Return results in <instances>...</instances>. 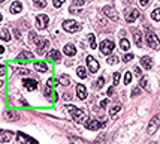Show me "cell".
<instances>
[{"label":"cell","mask_w":160,"mask_h":144,"mask_svg":"<svg viewBox=\"0 0 160 144\" xmlns=\"http://www.w3.org/2000/svg\"><path fill=\"white\" fill-rule=\"evenodd\" d=\"M33 66L38 72H47V71H48V65L43 63V62H34Z\"/></svg>","instance_id":"obj_21"},{"label":"cell","mask_w":160,"mask_h":144,"mask_svg":"<svg viewBox=\"0 0 160 144\" xmlns=\"http://www.w3.org/2000/svg\"><path fill=\"white\" fill-rule=\"evenodd\" d=\"M109 104V99H103V101L100 102V108H103V107H106Z\"/></svg>","instance_id":"obj_49"},{"label":"cell","mask_w":160,"mask_h":144,"mask_svg":"<svg viewBox=\"0 0 160 144\" xmlns=\"http://www.w3.org/2000/svg\"><path fill=\"white\" fill-rule=\"evenodd\" d=\"M30 41H33V42H39V38L36 36V33H33V32H30Z\"/></svg>","instance_id":"obj_37"},{"label":"cell","mask_w":160,"mask_h":144,"mask_svg":"<svg viewBox=\"0 0 160 144\" xmlns=\"http://www.w3.org/2000/svg\"><path fill=\"white\" fill-rule=\"evenodd\" d=\"M60 57H61V54L57 50H51L47 54V60H50V62H57V60H60Z\"/></svg>","instance_id":"obj_18"},{"label":"cell","mask_w":160,"mask_h":144,"mask_svg":"<svg viewBox=\"0 0 160 144\" xmlns=\"http://www.w3.org/2000/svg\"><path fill=\"white\" fill-rule=\"evenodd\" d=\"M33 3H34V6H36V8H41V9L47 6V2H45V0H34Z\"/></svg>","instance_id":"obj_30"},{"label":"cell","mask_w":160,"mask_h":144,"mask_svg":"<svg viewBox=\"0 0 160 144\" xmlns=\"http://www.w3.org/2000/svg\"><path fill=\"white\" fill-rule=\"evenodd\" d=\"M23 84L27 90H36L38 89V81L36 80H32V78H24L23 80Z\"/></svg>","instance_id":"obj_14"},{"label":"cell","mask_w":160,"mask_h":144,"mask_svg":"<svg viewBox=\"0 0 160 144\" xmlns=\"http://www.w3.org/2000/svg\"><path fill=\"white\" fill-rule=\"evenodd\" d=\"M17 141H18V144H38L34 140H32L30 137H27L23 132H18L17 134Z\"/></svg>","instance_id":"obj_11"},{"label":"cell","mask_w":160,"mask_h":144,"mask_svg":"<svg viewBox=\"0 0 160 144\" xmlns=\"http://www.w3.org/2000/svg\"><path fill=\"white\" fill-rule=\"evenodd\" d=\"M124 3H127V5H129V3H132V0H124Z\"/></svg>","instance_id":"obj_54"},{"label":"cell","mask_w":160,"mask_h":144,"mask_svg":"<svg viewBox=\"0 0 160 144\" xmlns=\"http://www.w3.org/2000/svg\"><path fill=\"white\" fill-rule=\"evenodd\" d=\"M147 44L153 50H160V39L153 32H150V30L147 32Z\"/></svg>","instance_id":"obj_2"},{"label":"cell","mask_w":160,"mask_h":144,"mask_svg":"<svg viewBox=\"0 0 160 144\" xmlns=\"http://www.w3.org/2000/svg\"><path fill=\"white\" fill-rule=\"evenodd\" d=\"M0 39H2V41H6V42L11 41V33H9V30L6 27H2V29H0Z\"/></svg>","instance_id":"obj_22"},{"label":"cell","mask_w":160,"mask_h":144,"mask_svg":"<svg viewBox=\"0 0 160 144\" xmlns=\"http://www.w3.org/2000/svg\"><path fill=\"white\" fill-rule=\"evenodd\" d=\"M120 110H121V105H118V104H117V105H114V107L109 110V116H115Z\"/></svg>","instance_id":"obj_29"},{"label":"cell","mask_w":160,"mask_h":144,"mask_svg":"<svg viewBox=\"0 0 160 144\" xmlns=\"http://www.w3.org/2000/svg\"><path fill=\"white\" fill-rule=\"evenodd\" d=\"M135 75L136 77H142V72H141V68H139V66H136L135 68Z\"/></svg>","instance_id":"obj_46"},{"label":"cell","mask_w":160,"mask_h":144,"mask_svg":"<svg viewBox=\"0 0 160 144\" xmlns=\"http://www.w3.org/2000/svg\"><path fill=\"white\" fill-rule=\"evenodd\" d=\"M87 65H88V71L93 72V74L99 71V63L93 56H87Z\"/></svg>","instance_id":"obj_9"},{"label":"cell","mask_w":160,"mask_h":144,"mask_svg":"<svg viewBox=\"0 0 160 144\" xmlns=\"http://www.w3.org/2000/svg\"><path fill=\"white\" fill-rule=\"evenodd\" d=\"M66 110L72 114V119L75 120L76 123H82L84 120H87V113L84 110H81V108H76L73 105H66L64 107Z\"/></svg>","instance_id":"obj_1"},{"label":"cell","mask_w":160,"mask_h":144,"mask_svg":"<svg viewBox=\"0 0 160 144\" xmlns=\"http://www.w3.org/2000/svg\"><path fill=\"white\" fill-rule=\"evenodd\" d=\"M70 12H72V14H79V12H82V11H81V9H76L75 6H70Z\"/></svg>","instance_id":"obj_45"},{"label":"cell","mask_w":160,"mask_h":144,"mask_svg":"<svg viewBox=\"0 0 160 144\" xmlns=\"http://www.w3.org/2000/svg\"><path fill=\"white\" fill-rule=\"evenodd\" d=\"M105 126V122H99V120H88L85 122V128L90 129V131H99V128Z\"/></svg>","instance_id":"obj_10"},{"label":"cell","mask_w":160,"mask_h":144,"mask_svg":"<svg viewBox=\"0 0 160 144\" xmlns=\"http://www.w3.org/2000/svg\"><path fill=\"white\" fill-rule=\"evenodd\" d=\"M88 42H90V47L91 48H96L97 45H96V36L94 35H88Z\"/></svg>","instance_id":"obj_31"},{"label":"cell","mask_w":160,"mask_h":144,"mask_svg":"<svg viewBox=\"0 0 160 144\" xmlns=\"http://www.w3.org/2000/svg\"><path fill=\"white\" fill-rule=\"evenodd\" d=\"M150 144H157V143H150Z\"/></svg>","instance_id":"obj_57"},{"label":"cell","mask_w":160,"mask_h":144,"mask_svg":"<svg viewBox=\"0 0 160 144\" xmlns=\"http://www.w3.org/2000/svg\"><path fill=\"white\" fill-rule=\"evenodd\" d=\"M102 12H103V15L105 17H108L111 18L112 21H118V14H117V11H115V8L114 6H105V8L102 9Z\"/></svg>","instance_id":"obj_7"},{"label":"cell","mask_w":160,"mask_h":144,"mask_svg":"<svg viewBox=\"0 0 160 144\" xmlns=\"http://www.w3.org/2000/svg\"><path fill=\"white\" fill-rule=\"evenodd\" d=\"M139 15H141V12L135 8H129L126 12H124V18H126L127 23H133L135 20L139 18Z\"/></svg>","instance_id":"obj_6"},{"label":"cell","mask_w":160,"mask_h":144,"mask_svg":"<svg viewBox=\"0 0 160 144\" xmlns=\"http://www.w3.org/2000/svg\"><path fill=\"white\" fill-rule=\"evenodd\" d=\"M52 3H54V6H56V8H60V6L64 3V0H54Z\"/></svg>","instance_id":"obj_41"},{"label":"cell","mask_w":160,"mask_h":144,"mask_svg":"<svg viewBox=\"0 0 160 144\" xmlns=\"http://www.w3.org/2000/svg\"><path fill=\"white\" fill-rule=\"evenodd\" d=\"M0 132H2V131H0Z\"/></svg>","instance_id":"obj_58"},{"label":"cell","mask_w":160,"mask_h":144,"mask_svg":"<svg viewBox=\"0 0 160 144\" xmlns=\"http://www.w3.org/2000/svg\"><path fill=\"white\" fill-rule=\"evenodd\" d=\"M3 53H5V47H2V45H0V54H3Z\"/></svg>","instance_id":"obj_53"},{"label":"cell","mask_w":160,"mask_h":144,"mask_svg":"<svg viewBox=\"0 0 160 144\" xmlns=\"http://www.w3.org/2000/svg\"><path fill=\"white\" fill-rule=\"evenodd\" d=\"M103 83H105V78H103V77H100V78L94 83V87H99V89H100V87H103Z\"/></svg>","instance_id":"obj_34"},{"label":"cell","mask_w":160,"mask_h":144,"mask_svg":"<svg viewBox=\"0 0 160 144\" xmlns=\"http://www.w3.org/2000/svg\"><path fill=\"white\" fill-rule=\"evenodd\" d=\"M23 11V5L20 3V2H14L12 5H11V12L12 14H20Z\"/></svg>","instance_id":"obj_23"},{"label":"cell","mask_w":160,"mask_h":144,"mask_svg":"<svg viewBox=\"0 0 160 144\" xmlns=\"http://www.w3.org/2000/svg\"><path fill=\"white\" fill-rule=\"evenodd\" d=\"M118 57L117 56H109V57H108V63H109V65H117L118 63Z\"/></svg>","instance_id":"obj_33"},{"label":"cell","mask_w":160,"mask_h":144,"mask_svg":"<svg viewBox=\"0 0 160 144\" xmlns=\"http://www.w3.org/2000/svg\"><path fill=\"white\" fill-rule=\"evenodd\" d=\"M63 29L69 32V33H75L78 30H81V24L75 21V20H66L64 23H63Z\"/></svg>","instance_id":"obj_3"},{"label":"cell","mask_w":160,"mask_h":144,"mask_svg":"<svg viewBox=\"0 0 160 144\" xmlns=\"http://www.w3.org/2000/svg\"><path fill=\"white\" fill-rule=\"evenodd\" d=\"M43 93H45V96H48V98H51V95H52V92H51V89L47 86L45 89H43Z\"/></svg>","instance_id":"obj_39"},{"label":"cell","mask_w":160,"mask_h":144,"mask_svg":"<svg viewBox=\"0 0 160 144\" xmlns=\"http://www.w3.org/2000/svg\"><path fill=\"white\" fill-rule=\"evenodd\" d=\"M5 72H6V66H5V65H0V77L5 75Z\"/></svg>","instance_id":"obj_47"},{"label":"cell","mask_w":160,"mask_h":144,"mask_svg":"<svg viewBox=\"0 0 160 144\" xmlns=\"http://www.w3.org/2000/svg\"><path fill=\"white\" fill-rule=\"evenodd\" d=\"M76 74L79 78H87V69L82 68V66H79V68L76 69Z\"/></svg>","instance_id":"obj_27"},{"label":"cell","mask_w":160,"mask_h":144,"mask_svg":"<svg viewBox=\"0 0 160 144\" xmlns=\"http://www.w3.org/2000/svg\"><path fill=\"white\" fill-rule=\"evenodd\" d=\"M139 3H141L142 8H147V6L150 5V0H139Z\"/></svg>","instance_id":"obj_43"},{"label":"cell","mask_w":160,"mask_h":144,"mask_svg":"<svg viewBox=\"0 0 160 144\" xmlns=\"http://www.w3.org/2000/svg\"><path fill=\"white\" fill-rule=\"evenodd\" d=\"M18 74H21V75H25V74H29V71H27V69H18Z\"/></svg>","instance_id":"obj_50"},{"label":"cell","mask_w":160,"mask_h":144,"mask_svg":"<svg viewBox=\"0 0 160 144\" xmlns=\"http://www.w3.org/2000/svg\"><path fill=\"white\" fill-rule=\"evenodd\" d=\"M85 3V0H73V5L72 6H82Z\"/></svg>","instance_id":"obj_40"},{"label":"cell","mask_w":160,"mask_h":144,"mask_svg":"<svg viewBox=\"0 0 160 144\" xmlns=\"http://www.w3.org/2000/svg\"><path fill=\"white\" fill-rule=\"evenodd\" d=\"M120 48H121L123 51H129V48H130V44H129V41L123 38V39L120 41Z\"/></svg>","instance_id":"obj_26"},{"label":"cell","mask_w":160,"mask_h":144,"mask_svg":"<svg viewBox=\"0 0 160 144\" xmlns=\"http://www.w3.org/2000/svg\"><path fill=\"white\" fill-rule=\"evenodd\" d=\"M139 84H141L142 89H148V78L147 77H141V83Z\"/></svg>","instance_id":"obj_32"},{"label":"cell","mask_w":160,"mask_h":144,"mask_svg":"<svg viewBox=\"0 0 160 144\" xmlns=\"http://www.w3.org/2000/svg\"><path fill=\"white\" fill-rule=\"evenodd\" d=\"M118 81H120V72H114V86H117Z\"/></svg>","instance_id":"obj_38"},{"label":"cell","mask_w":160,"mask_h":144,"mask_svg":"<svg viewBox=\"0 0 160 144\" xmlns=\"http://www.w3.org/2000/svg\"><path fill=\"white\" fill-rule=\"evenodd\" d=\"M59 83H60V86L69 87V86H70V78H69L68 75H61V77L59 78Z\"/></svg>","instance_id":"obj_24"},{"label":"cell","mask_w":160,"mask_h":144,"mask_svg":"<svg viewBox=\"0 0 160 144\" xmlns=\"http://www.w3.org/2000/svg\"><path fill=\"white\" fill-rule=\"evenodd\" d=\"M151 18L154 20V21H160V8L154 9L151 12Z\"/></svg>","instance_id":"obj_28"},{"label":"cell","mask_w":160,"mask_h":144,"mask_svg":"<svg viewBox=\"0 0 160 144\" xmlns=\"http://www.w3.org/2000/svg\"><path fill=\"white\" fill-rule=\"evenodd\" d=\"M70 98H72V96H70L69 93H64V95H63V99H66V101H69Z\"/></svg>","instance_id":"obj_51"},{"label":"cell","mask_w":160,"mask_h":144,"mask_svg":"<svg viewBox=\"0 0 160 144\" xmlns=\"http://www.w3.org/2000/svg\"><path fill=\"white\" fill-rule=\"evenodd\" d=\"M76 96H78L81 101H84L85 98H87V89H85L84 84H78L76 86Z\"/></svg>","instance_id":"obj_15"},{"label":"cell","mask_w":160,"mask_h":144,"mask_svg":"<svg viewBox=\"0 0 160 144\" xmlns=\"http://www.w3.org/2000/svg\"><path fill=\"white\" fill-rule=\"evenodd\" d=\"M30 60H33V54H32L30 51H21V53L17 56V62H20V63L30 62Z\"/></svg>","instance_id":"obj_12"},{"label":"cell","mask_w":160,"mask_h":144,"mask_svg":"<svg viewBox=\"0 0 160 144\" xmlns=\"http://www.w3.org/2000/svg\"><path fill=\"white\" fill-rule=\"evenodd\" d=\"M63 53L69 56V57H72V56H75L76 54V48L73 44H68V45H64V48H63Z\"/></svg>","instance_id":"obj_16"},{"label":"cell","mask_w":160,"mask_h":144,"mask_svg":"<svg viewBox=\"0 0 160 144\" xmlns=\"http://www.w3.org/2000/svg\"><path fill=\"white\" fill-rule=\"evenodd\" d=\"M139 93H141V89H139V87H135V89L132 90V96H138Z\"/></svg>","instance_id":"obj_44"},{"label":"cell","mask_w":160,"mask_h":144,"mask_svg":"<svg viewBox=\"0 0 160 144\" xmlns=\"http://www.w3.org/2000/svg\"><path fill=\"white\" fill-rule=\"evenodd\" d=\"M99 48H100V51L103 53V54H111L112 51H114V48H115V44L112 42L111 39H105V41H102L100 45H99Z\"/></svg>","instance_id":"obj_5"},{"label":"cell","mask_w":160,"mask_h":144,"mask_svg":"<svg viewBox=\"0 0 160 144\" xmlns=\"http://www.w3.org/2000/svg\"><path fill=\"white\" fill-rule=\"evenodd\" d=\"M132 81V74L130 72H126V75H124V84H129Z\"/></svg>","instance_id":"obj_35"},{"label":"cell","mask_w":160,"mask_h":144,"mask_svg":"<svg viewBox=\"0 0 160 144\" xmlns=\"http://www.w3.org/2000/svg\"><path fill=\"white\" fill-rule=\"evenodd\" d=\"M12 137H14V134H12L11 131L2 132V134H0V143H9V141L12 140Z\"/></svg>","instance_id":"obj_19"},{"label":"cell","mask_w":160,"mask_h":144,"mask_svg":"<svg viewBox=\"0 0 160 144\" xmlns=\"http://www.w3.org/2000/svg\"><path fill=\"white\" fill-rule=\"evenodd\" d=\"M105 138H106V134H102L100 137H97L96 143H97V144H103V141H105Z\"/></svg>","instance_id":"obj_36"},{"label":"cell","mask_w":160,"mask_h":144,"mask_svg":"<svg viewBox=\"0 0 160 144\" xmlns=\"http://www.w3.org/2000/svg\"><path fill=\"white\" fill-rule=\"evenodd\" d=\"M14 36H15V38H18V39H20V38H21V32H20L18 29H14Z\"/></svg>","instance_id":"obj_48"},{"label":"cell","mask_w":160,"mask_h":144,"mask_svg":"<svg viewBox=\"0 0 160 144\" xmlns=\"http://www.w3.org/2000/svg\"><path fill=\"white\" fill-rule=\"evenodd\" d=\"M5 117L8 120H17L18 117H20V114L15 113V111H6V113H5Z\"/></svg>","instance_id":"obj_25"},{"label":"cell","mask_w":160,"mask_h":144,"mask_svg":"<svg viewBox=\"0 0 160 144\" xmlns=\"http://www.w3.org/2000/svg\"><path fill=\"white\" fill-rule=\"evenodd\" d=\"M48 21H50V18L47 17V15H38L36 18V27L39 29V30H43V29H47V26H48Z\"/></svg>","instance_id":"obj_8"},{"label":"cell","mask_w":160,"mask_h":144,"mask_svg":"<svg viewBox=\"0 0 160 144\" xmlns=\"http://www.w3.org/2000/svg\"><path fill=\"white\" fill-rule=\"evenodd\" d=\"M48 48H50V42H48L47 39H39V42H38V48H36V53H38V54H43Z\"/></svg>","instance_id":"obj_13"},{"label":"cell","mask_w":160,"mask_h":144,"mask_svg":"<svg viewBox=\"0 0 160 144\" xmlns=\"http://www.w3.org/2000/svg\"><path fill=\"white\" fill-rule=\"evenodd\" d=\"M133 39H135V44H136V47H142L144 45V42H142V33L138 30V29H135L133 30Z\"/></svg>","instance_id":"obj_17"},{"label":"cell","mask_w":160,"mask_h":144,"mask_svg":"<svg viewBox=\"0 0 160 144\" xmlns=\"http://www.w3.org/2000/svg\"><path fill=\"white\" fill-rule=\"evenodd\" d=\"M112 93H114V89H112V87H111L109 90H108V95H109V96H111V95H112Z\"/></svg>","instance_id":"obj_52"},{"label":"cell","mask_w":160,"mask_h":144,"mask_svg":"<svg viewBox=\"0 0 160 144\" xmlns=\"http://www.w3.org/2000/svg\"><path fill=\"white\" fill-rule=\"evenodd\" d=\"M133 59V54H126V56H124V57H123V62H130V60Z\"/></svg>","instance_id":"obj_42"},{"label":"cell","mask_w":160,"mask_h":144,"mask_svg":"<svg viewBox=\"0 0 160 144\" xmlns=\"http://www.w3.org/2000/svg\"><path fill=\"white\" fill-rule=\"evenodd\" d=\"M0 21H2V14H0Z\"/></svg>","instance_id":"obj_56"},{"label":"cell","mask_w":160,"mask_h":144,"mask_svg":"<svg viewBox=\"0 0 160 144\" xmlns=\"http://www.w3.org/2000/svg\"><path fill=\"white\" fill-rule=\"evenodd\" d=\"M3 2H5V0H0V3H3Z\"/></svg>","instance_id":"obj_55"},{"label":"cell","mask_w":160,"mask_h":144,"mask_svg":"<svg viewBox=\"0 0 160 144\" xmlns=\"http://www.w3.org/2000/svg\"><path fill=\"white\" fill-rule=\"evenodd\" d=\"M160 126V114H156L151 120H150V123H148V128H147V132H148V135H153Z\"/></svg>","instance_id":"obj_4"},{"label":"cell","mask_w":160,"mask_h":144,"mask_svg":"<svg viewBox=\"0 0 160 144\" xmlns=\"http://www.w3.org/2000/svg\"><path fill=\"white\" fill-rule=\"evenodd\" d=\"M141 65H142L145 69H151L153 68V60L150 56H144L142 59H141Z\"/></svg>","instance_id":"obj_20"}]
</instances>
